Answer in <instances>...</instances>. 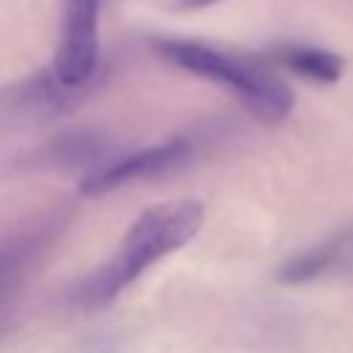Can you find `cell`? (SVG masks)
<instances>
[{
    "label": "cell",
    "instance_id": "obj_1",
    "mask_svg": "<svg viewBox=\"0 0 353 353\" xmlns=\"http://www.w3.org/2000/svg\"><path fill=\"white\" fill-rule=\"evenodd\" d=\"M204 223V207L196 199H176L146 207L119 240L110 259L83 279L74 290V303L97 309L119 298L154 262L185 248Z\"/></svg>",
    "mask_w": 353,
    "mask_h": 353
},
{
    "label": "cell",
    "instance_id": "obj_2",
    "mask_svg": "<svg viewBox=\"0 0 353 353\" xmlns=\"http://www.w3.org/2000/svg\"><path fill=\"white\" fill-rule=\"evenodd\" d=\"M152 47L163 61L232 91L265 124L284 121L295 105L287 83L256 58L190 39H154Z\"/></svg>",
    "mask_w": 353,
    "mask_h": 353
},
{
    "label": "cell",
    "instance_id": "obj_3",
    "mask_svg": "<svg viewBox=\"0 0 353 353\" xmlns=\"http://www.w3.org/2000/svg\"><path fill=\"white\" fill-rule=\"evenodd\" d=\"M105 0H63L52 72L66 85H88L99 74V8Z\"/></svg>",
    "mask_w": 353,
    "mask_h": 353
},
{
    "label": "cell",
    "instance_id": "obj_4",
    "mask_svg": "<svg viewBox=\"0 0 353 353\" xmlns=\"http://www.w3.org/2000/svg\"><path fill=\"white\" fill-rule=\"evenodd\" d=\"M94 88L97 80L88 85H66L55 77L52 69L36 72L0 91V124L47 121L77 108Z\"/></svg>",
    "mask_w": 353,
    "mask_h": 353
},
{
    "label": "cell",
    "instance_id": "obj_5",
    "mask_svg": "<svg viewBox=\"0 0 353 353\" xmlns=\"http://www.w3.org/2000/svg\"><path fill=\"white\" fill-rule=\"evenodd\" d=\"M188 157H190V141H185V138H174V141H165V143H157V146H146V149L113 157L105 165L94 168L88 176H83L80 193L83 196H105V193H110L121 185L174 171Z\"/></svg>",
    "mask_w": 353,
    "mask_h": 353
},
{
    "label": "cell",
    "instance_id": "obj_6",
    "mask_svg": "<svg viewBox=\"0 0 353 353\" xmlns=\"http://www.w3.org/2000/svg\"><path fill=\"white\" fill-rule=\"evenodd\" d=\"M61 221H63L61 215L50 212L25 226H17L14 232L0 234V309L17 295V290L33 270V265L52 245V240L58 237Z\"/></svg>",
    "mask_w": 353,
    "mask_h": 353
},
{
    "label": "cell",
    "instance_id": "obj_7",
    "mask_svg": "<svg viewBox=\"0 0 353 353\" xmlns=\"http://www.w3.org/2000/svg\"><path fill=\"white\" fill-rule=\"evenodd\" d=\"M353 270V226L331 234L328 240L295 254L279 268V281L284 284H306L320 276Z\"/></svg>",
    "mask_w": 353,
    "mask_h": 353
},
{
    "label": "cell",
    "instance_id": "obj_8",
    "mask_svg": "<svg viewBox=\"0 0 353 353\" xmlns=\"http://www.w3.org/2000/svg\"><path fill=\"white\" fill-rule=\"evenodd\" d=\"M113 154V141L99 130H66L36 152V163L47 168L105 165Z\"/></svg>",
    "mask_w": 353,
    "mask_h": 353
},
{
    "label": "cell",
    "instance_id": "obj_9",
    "mask_svg": "<svg viewBox=\"0 0 353 353\" xmlns=\"http://www.w3.org/2000/svg\"><path fill=\"white\" fill-rule=\"evenodd\" d=\"M273 58L284 69L301 74L309 83H325L328 85V83H336L345 72L342 55H336L331 50H323V47H312V44H295V41L276 44Z\"/></svg>",
    "mask_w": 353,
    "mask_h": 353
},
{
    "label": "cell",
    "instance_id": "obj_10",
    "mask_svg": "<svg viewBox=\"0 0 353 353\" xmlns=\"http://www.w3.org/2000/svg\"><path fill=\"white\" fill-rule=\"evenodd\" d=\"M212 3H218V0H176V6H179V8H188V11L207 8V6H212Z\"/></svg>",
    "mask_w": 353,
    "mask_h": 353
}]
</instances>
